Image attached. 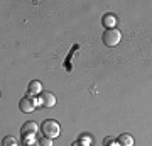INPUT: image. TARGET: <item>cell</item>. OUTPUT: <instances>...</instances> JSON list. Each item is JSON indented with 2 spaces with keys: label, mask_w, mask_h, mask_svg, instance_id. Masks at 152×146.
I'll list each match as a JSON object with an SVG mask.
<instances>
[{
  "label": "cell",
  "mask_w": 152,
  "mask_h": 146,
  "mask_svg": "<svg viewBox=\"0 0 152 146\" xmlns=\"http://www.w3.org/2000/svg\"><path fill=\"white\" fill-rule=\"evenodd\" d=\"M39 145H41V146H53V139H51V138H46V136H42V138L39 139Z\"/></svg>",
  "instance_id": "obj_10"
},
{
  "label": "cell",
  "mask_w": 152,
  "mask_h": 146,
  "mask_svg": "<svg viewBox=\"0 0 152 146\" xmlns=\"http://www.w3.org/2000/svg\"><path fill=\"white\" fill-rule=\"evenodd\" d=\"M37 131H39V126H37V122H34V121H27V122H24L22 127H20L22 136H34Z\"/></svg>",
  "instance_id": "obj_5"
},
{
  "label": "cell",
  "mask_w": 152,
  "mask_h": 146,
  "mask_svg": "<svg viewBox=\"0 0 152 146\" xmlns=\"http://www.w3.org/2000/svg\"><path fill=\"white\" fill-rule=\"evenodd\" d=\"M41 131H42V136L54 139V138H58L61 134V126L54 119H48L41 124Z\"/></svg>",
  "instance_id": "obj_1"
},
{
  "label": "cell",
  "mask_w": 152,
  "mask_h": 146,
  "mask_svg": "<svg viewBox=\"0 0 152 146\" xmlns=\"http://www.w3.org/2000/svg\"><path fill=\"white\" fill-rule=\"evenodd\" d=\"M56 95L53 92H41V95H39V104L41 105H44V107H48V109H51V107H54L56 105Z\"/></svg>",
  "instance_id": "obj_3"
},
{
  "label": "cell",
  "mask_w": 152,
  "mask_h": 146,
  "mask_svg": "<svg viewBox=\"0 0 152 146\" xmlns=\"http://www.w3.org/2000/svg\"><path fill=\"white\" fill-rule=\"evenodd\" d=\"M117 143H118L120 146H134V138H132L130 134H120L118 139H117Z\"/></svg>",
  "instance_id": "obj_8"
},
{
  "label": "cell",
  "mask_w": 152,
  "mask_h": 146,
  "mask_svg": "<svg viewBox=\"0 0 152 146\" xmlns=\"http://www.w3.org/2000/svg\"><path fill=\"white\" fill-rule=\"evenodd\" d=\"M19 109H20L22 112L26 114H31L36 109V100H34V97H31V95H26V97L20 99V102H19Z\"/></svg>",
  "instance_id": "obj_4"
},
{
  "label": "cell",
  "mask_w": 152,
  "mask_h": 146,
  "mask_svg": "<svg viewBox=\"0 0 152 146\" xmlns=\"http://www.w3.org/2000/svg\"><path fill=\"white\" fill-rule=\"evenodd\" d=\"M102 39H103L105 46L113 48V46H117V44L120 43V39H122V33H120L117 27H115V29H107V31L103 33V36H102Z\"/></svg>",
  "instance_id": "obj_2"
},
{
  "label": "cell",
  "mask_w": 152,
  "mask_h": 146,
  "mask_svg": "<svg viewBox=\"0 0 152 146\" xmlns=\"http://www.w3.org/2000/svg\"><path fill=\"white\" fill-rule=\"evenodd\" d=\"M71 146H90V145L85 143V141H81V139H78V141H75V143H71Z\"/></svg>",
  "instance_id": "obj_11"
},
{
  "label": "cell",
  "mask_w": 152,
  "mask_h": 146,
  "mask_svg": "<svg viewBox=\"0 0 152 146\" xmlns=\"http://www.w3.org/2000/svg\"><path fill=\"white\" fill-rule=\"evenodd\" d=\"M41 92H42V85H41V82L39 80H32L31 83H29L27 93L31 95V97H34V95H41Z\"/></svg>",
  "instance_id": "obj_6"
},
{
  "label": "cell",
  "mask_w": 152,
  "mask_h": 146,
  "mask_svg": "<svg viewBox=\"0 0 152 146\" xmlns=\"http://www.w3.org/2000/svg\"><path fill=\"white\" fill-rule=\"evenodd\" d=\"M2 146H19V141L14 138V136H5L2 139Z\"/></svg>",
  "instance_id": "obj_9"
},
{
  "label": "cell",
  "mask_w": 152,
  "mask_h": 146,
  "mask_svg": "<svg viewBox=\"0 0 152 146\" xmlns=\"http://www.w3.org/2000/svg\"><path fill=\"white\" fill-rule=\"evenodd\" d=\"M102 24H103L107 29H115V26H117V19H115V16H112V14H105L103 19H102Z\"/></svg>",
  "instance_id": "obj_7"
}]
</instances>
